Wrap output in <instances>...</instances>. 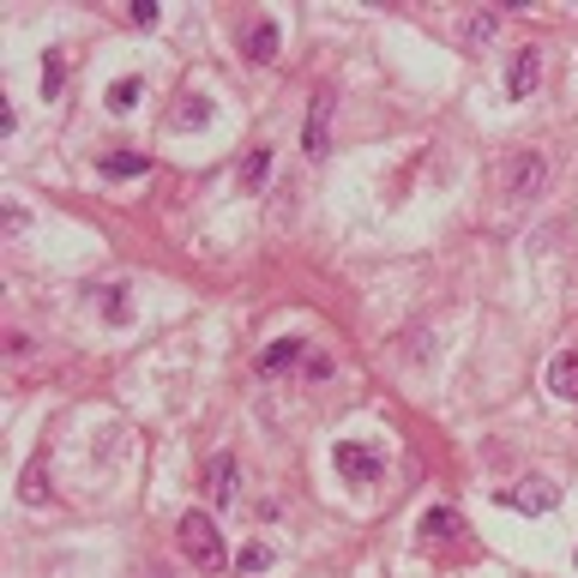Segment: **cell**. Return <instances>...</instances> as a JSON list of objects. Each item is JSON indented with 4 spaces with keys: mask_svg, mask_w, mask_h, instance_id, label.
<instances>
[{
    "mask_svg": "<svg viewBox=\"0 0 578 578\" xmlns=\"http://www.w3.org/2000/svg\"><path fill=\"white\" fill-rule=\"evenodd\" d=\"M175 537H181V554H187L199 573H223V566H230V549H223L218 525H211L206 513H187V518L175 525Z\"/></svg>",
    "mask_w": 578,
    "mask_h": 578,
    "instance_id": "cell-1",
    "label": "cell"
},
{
    "mask_svg": "<svg viewBox=\"0 0 578 578\" xmlns=\"http://www.w3.org/2000/svg\"><path fill=\"white\" fill-rule=\"evenodd\" d=\"M542 181H549V163H542V151H518L501 163V199H537Z\"/></svg>",
    "mask_w": 578,
    "mask_h": 578,
    "instance_id": "cell-2",
    "label": "cell"
},
{
    "mask_svg": "<svg viewBox=\"0 0 578 578\" xmlns=\"http://www.w3.org/2000/svg\"><path fill=\"white\" fill-rule=\"evenodd\" d=\"M332 464H337V476H344V482H356V489H373V482H380V452L361 446V440H337Z\"/></svg>",
    "mask_w": 578,
    "mask_h": 578,
    "instance_id": "cell-3",
    "label": "cell"
},
{
    "mask_svg": "<svg viewBox=\"0 0 578 578\" xmlns=\"http://www.w3.org/2000/svg\"><path fill=\"white\" fill-rule=\"evenodd\" d=\"M506 506H513V513H554V506H561V489H554L549 476H525V482L506 494Z\"/></svg>",
    "mask_w": 578,
    "mask_h": 578,
    "instance_id": "cell-4",
    "label": "cell"
},
{
    "mask_svg": "<svg viewBox=\"0 0 578 578\" xmlns=\"http://www.w3.org/2000/svg\"><path fill=\"white\" fill-rule=\"evenodd\" d=\"M325 145H332V90H313V103H308V133H302V151H308V157H325Z\"/></svg>",
    "mask_w": 578,
    "mask_h": 578,
    "instance_id": "cell-5",
    "label": "cell"
},
{
    "mask_svg": "<svg viewBox=\"0 0 578 578\" xmlns=\"http://www.w3.org/2000/svg\"><path fill=\"white\" fill-rule=\"evenodd\" d=\"M464 537V513L458 506H428L422 513V542H458Z\"/></svg>",
    "mask_w": 578,
    "mask_h": 578,
    "instance_id": "cell-6",
    "label": "cell"
},
{
    "mask_svg": "<svg viewBox=\"0 0 578 578\" xmlns=\"http://www.w3.org/2000/svg\"><path fill=\"white\" fill-rule=\"evenodd\" d=\"M537 78H542V54L537 49H518L513 66H506V90H513V97H530V90H537Z\"/></svg>",
    "mask_w": 578,
    "mask_h": 578,
    "instance_id": "cell-7",
    "label": "cell"
},
{
    "mask_svg": "<svg viewBox=\"0 0 578 578\" xmlns=\"http://www.w3.org/2000/svg\"><path fill=\"white\" fill-rule=\"evenodd\" d=\"M206 494H211V506H230L235 501V458H230V452H218V458L206 464Z\"/></svg>",
    "mask_w": 578,
    "mask_h": 578,
    "instance_id": "cell-8",
    "label": "cell"
},
{
    "mask_svg": "<svg viewBox=\"0 0 578 578\" xmlns=\"http://www.w3.org/2000/svg\"><path fill=\"white\" fill-rule=\"evenodd\" d=\"M549 392L554 398H578V349H561L549 361Z\"/></svg>",
    "mask_w": 578,
    "mask_h": 578,
    "instance_id": "cell-9",
    "label": "cell"
},
{
    "mask_svg": "<svg viewBox=\"0 0 578 578\" xmlns=\"http://www.w3.org/2000/svg\"><path fill=\"white\" fill-rule=\"evenodd\" d=\"M296 361H308V344H302V337H278V344L259 356V368H266V373H283V368H296Z\"/></svg>",
    "mask_w": 578,
    "mask_h": 578,
    "instance_id": "cell-10",
    "label": "cell"
},
{
    "mask_svg": "<svg viewBox=\"0 0 578 578\" xmlns=\"http://www.w3.org/2000/svg\"><path fill=\"white\" fill-rule=\"evenodd\" d=\"M97 308H103V320H109V325H133L127 283H103V290H97Z\"/></svg>",
    "mask_w": 578,
    "mask_h": 578,
    "instance_id": "cell-11",
    "label": "cell"
},
{
    "mask_svg": "<svg viewBox=\"0 0 578 578\" xmlns=\"http://www.w3.org/2000/svg\"><path fill=\"white\" fill-rule=\"evenodd\" d=\"M247 54H254V61H278V25H271V19H259V25L247 30Z\"/></svg>",
    "mask_w": 578,
    "mask_h": 578,
    "instance_id": "cell-12",
    "label": "cell"
},
{
    "mask_svg": "<svg viewBox=\"0 0 578 578\" xmlns=\"http://www.w3.org/2000/svg\"><path fill=\"white\" fill-rule=\"evenodd\" d=\"M206 121H211V97H181L175 127H206Z\"/></svg>",
    "mask_w": 578,
    "mask_h": 578,
    "instance_id": "cell-13",
    "label": "cell"
},
{
    "mask_svg": "<svg viewBox=\"0 0 578 578\" xmlns=\"http://www.w3.org/2000/svg\"><path fill=\"white\" fill-rule=\"evenodd\" d=\"M139 78H115V85H109V109H115V115H127L133 103H139Z\"/></svg>",
    "mask_w": 578,
    "mask_h": 578,
    "instance_id": "cell-14",
    "label": "cell"
},
{
    "mask_svg": "<svg viewBox=\"0 0 578 578\" xmlns=\"http://www.w3.org/2000/svg\"><path fill=\"white\" fill-rule=\"evenodd\" d=\"M61 85H66V54H49V61H42V97H61Z\"/></svg>",
    "mask_w": 578,
    "mask_h": 578,
    "instance_id": "cell-15",
    "label": "cell"
},
{
    "mask_svg": "<svg viewBox=\"0 0 578 578\" xmlns=\"http://www.w3.org/2000/svg\"><path fill=\"white\" fill-rule=\"evenodd\" d=\"M103 175L109 181H133V175H145V157H103Z\"/></svg>",
    "mask_w": 578,
    "mask_h": 578,
    "instance_id": "cell-16",
    "label": "cell"
},
{
    "mask_svg": "<svg viewBox=\"0 0 578 578\" xmlns=\"http://www.w3.org/2000/svg\"><path fill=\"white\" fill-rule=\"evenodd\" d=\"M266 169H271V151L259 145V151H247V163H242V187H259L266 181Z\"/></svg>",
    "mask_w": 578,
    "mask_h": 578,
    "instance_id": "cell-17",
    "label": "cell"
},
{
    "mask_svg": "<svg viewBox=\"0 0 578 578\" xmlns=\"http://www.w3.org/2000/svg\"><path fill=\"white\" fill-rule=\"evenodd\" d=\"M235 566H242V573H266V566H271V549H266V542H247V549L235 554Z\"/></svg>",
    "mask_w": 578,
    "mask_h": 578,
    "instance_id": "cell-18",
    "label": "cell"
},
{
    "mask_svg": "<svg viewBox=\"0 0 578 578\" xmlns=\"http://www.w3.org/2000/svg\"><path fill=\"white\" fill-rule=\"evenodd\" d=\"M494 30H501V13H476L464 37H470V42H494Z\"/></svg>",
    "mask_w": 578,
    "mask_h": 578,
    "instance_id": "cell-19",
    "label": "cell"
},
{
    "mask_svg": "<svg viewBox=\"0 0 578 578\" xmlns=\"http://www.w3.org/2000/svg\"><path fill=\"white\" fill-rule=\"evenodd\" d=\"M25 501H30V506L49 501V489H42V464H30V470H25Z\"/></svg>",
    "mask_w": 578,
    "mask_h": 578,
    "instance_id": "cell-20",
    "label": "cell"
},
{
    "mask_svg": "<svg viewBox=\"0 0 578 578\" xmlns=\"http://www.w3.org/2000/svg\"><path fill=\"white\" fill-rule=\"evenodd\" d=\"M127 19H133V25H157V0H127Z\"/></svg>",
    "mask_w": 578,
    "mask_h": 578,
    "instance_id": "cell-21",
    "label": "cell"
},
{
    "mask_svg": "<svg viewBox=\"0 0 578 578\" xmlns=\"http://www.w3.org/2000/svg\"><path fill=\"white\" fill-rule=\"evenodd\" d=\"M145 578H169V573H145Z\"/></svg>",
    "mask_w": 578,
    "mask_h": 578,
    "instance_id": "cell-22",
    "label": "cell"
},
{
    "mask_svg": "<svg viewBox=\"0 0 578 578\" xmlns=\"http://www.w3.org/2000/svg\"><path fill=\"white\" fill-rule=\"evenodd\" d=\"M573 566H578V554H573Z\"/></svg>",
    "mask_w": 578,
    "mask_h": 578,
    "instance_id": "cell-23",
    "label": "cell"
}]
</instances>
